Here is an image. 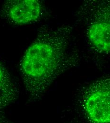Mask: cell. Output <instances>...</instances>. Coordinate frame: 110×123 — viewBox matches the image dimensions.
Wrapping results in <instances>:
<instances>
[{
	"instance_id": "1",
	"label": "cell",
	"mask_w": 110,
	"mask_h": 123,
	"mask_svg": "<svg viewBox=\"0 0 110 123\" xmlns=\"http://www.w3.org/2000/svg\"><path fill=\"white\" fill-rule=\"evenodd\" d=\"M74 28L44 26L19 62L21 79L30 101L40 100L55 80L75 67L79 56L70 49Z\"/></svg>"
},
{
	"instance_id": "2",
	"label": "cell",
	"mask_w": 110,
	"mask_h": 123,
	"mask_svg": "<svg viewBox=\"0 0 110 123\" xmlns=\"http://www.w3.org/2000/svg\"><path fill=\"white\" fill-rule=\"evenodd\" d=\"M77 15L84 26L91 47L110 56V0L84 1Z\"/></svg>"
},
{
	"instance_id": "3",
	"label": "cell",
	"mask_w": 110,
	"mask_h": 123,
	"mask_svg": "<svg viewBox=\"0 0 110 123\" xmlns=\"http://www.w3.org/2000/svg\"><path fill=\"white\" fill-rule=\"evenodd\" d=\"M80 105L91 123H110V76L103 77L83 90Z\"/></svg>"
},
{
	"instance_id": "4",
	"label": "cell",
	"mask_w": 110,
	"mask_h": 123,
	"mask_svg": "<svg viewBox=\"0 0 110 123\" xmlns=\"http://www.w3.org/2000/svg\"><path fill=\"white\" fill-rule=\"evenodd\" d=\"M45 6L39 0H7L0 9V20L14 25L31 24L45 15Z\"/></svg>"
},
{
	"instance_id": "5",
	"label": "cell",
	"mask_w": 110,
	"mask_h": 123,
	"mask_svg": "<svg viewBox=\"0 0 110 123\" xmlns=\"http://www.w3.org/2000/svg\"><path fill=\"white\" fill-rule=\"evenodd\" d=\"M19 95L9 72L0 61V111L16 101Z\"/></svg>"
},
{
	"instance_id": "6",
	"label": "cell",
	"mask_w": 110,
	"mask_h": 123,
	"mask_svg": "<svg viewBox=\"0 0 110 123\" xmlns=\"http://www.w3.org/2000/svg\"><path fill=\"white\" fill-rule=\"evenodd\" d=\"M0 123H13L6 117L2 110L0 111Z\"/></svg>"
},
{
	"instance_id": "7",
	"label": "cell",
	"mask_w": 110,
	"mask_h": 123,
	"mask_svg": "<svg viewBox=\"0 0 110 123\" xmlns=\"http://www.w3.org/2000/svg\"><path fill=\"white\" fill-rule=\"evenodd\" d=\"M72 123V122H65V123Z\"/></svg>"
}]
</instances>
